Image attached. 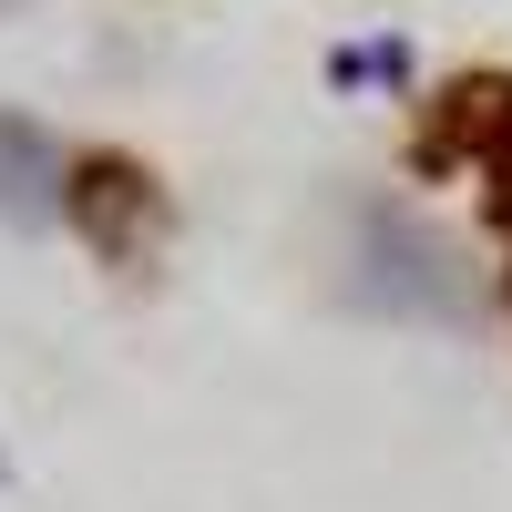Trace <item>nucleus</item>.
<instances>
[{
  "instance_id": "f257e3e1",
  "label": "nucleus",
  "mask_w": 512,
  "mask_h": 512,
  "mask_svg": "<svg viewBox=\"0 0 512 512\" xmlns=\"http://www.w3.org/2000/svg\"><path fill=\"white\" fill-rule=\"evenodd\" d=\"M410 175H472L482 216L512 236V72H451L410 134Z\"/></svg>"
},
{
  "instance_id": "f03ea898",
  "label": "nucleus",
  "mask_w": 512,
  "mask_h": 512,
  "mask_svg": "<svg viewBox=\"0 0 512 512\" xmlns=\"http://www.w3.org/2000/svg\"><path fill=\"white\" fill-rule=\"evenodd\" d=\"M62 226L103 256V267H144V256L164 246V226H175V195H164V175L144 154L123 144H82L72 175H62Z\"/></svg>"
},
{
  "instance_id": "7ed1b4c3",
  "label": "nucleus",
  "mask_w": 512,
  "mask_h": 512,
  "mask_svg": "<svg viewBox=\"0 0 512 512\" xmlns=\"http://www.w3.org/2000/svg\"><path fill=\"white\" fill-rule=\"evenodd\" d=\"M62 175H72V154L41 134L31 113H0V226H62Z\"/></svg>"
},
{
  "instance_id": "20e7f679",
  "label": "nucleus",
  "mask_w": 512,
  "mask_h": 512,
  "mask_svg": "<svg viewBox=\"0 0 512 512\" xmlns=\"http://www.w3.org/2000/svg\"><path fill=\"white\" fill-rule=\"evenodd\" d=\"M502 308H512V267H502Z\"/></svg>"
},
{
  "instance_id": "39448f33",
  "label": "nucleus",
  "mask_w": 512,
  "mask_h": 512,
  "mask_svg": "<svg viewBox=\"0 0 512 512\" xmlns=\"http://www.w3.org/2000/svg\"><path fill=\"white\" fill-rule=\"evenodd\" d=\"M0 482H11V451H0Z\"/></svg>"
}]
</instances>
